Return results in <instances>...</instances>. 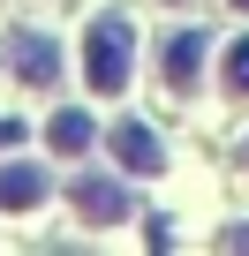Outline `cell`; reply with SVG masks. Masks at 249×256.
<instances>
[{
	"label": "cell",
	"instance_id": "cell-13",
	"mask_svg": "<svg viewBox=\"0 0 249 256\" xmlns=\"http://www.w3.org/2000/svg\"><path fill=\"white\" fill-rule=\"evenodd\" d=\"M174 8H181V0H174Z\"/></svg>",
	"mask_w": 249,
	"mask_h": 256
},
{
	"label": "cell",
	"instance_id": "cell-1",
	"mask_svg": "<svg viewBox=\"0 0 249 256\" xmlns=\"http://www.w3.org/2000/svg\"><path fill=\"white\" fill-rule=\"evenodd\" d=\"M83 76H91V90H106V98L129 83V23H121V16L91 23V38H83Z\"/></svg>",
	"mask_w": 249,
	"mask_h": 256
},
{
	"label": "cell",
	"instance_id": "cell-8",
	"mask_svg": "<svg viewBox=\"0 0 249 256\" xmlns=\"http://www.w3.org/2000/svg\"><path fill=\"white\" fill-rule=\"evenodd\" d=\"M226 90L249 98V38H234V53H226Z\"/></svg>",
	"mask_w": 249,
	"mask_h": 256
},
{
	"label": "cell",
	"instance_id": "cell-6",
	"mask_svg": "<svg viewBox=\"0 0 249 256\" xmlns=\"http://www.w3.org/2000/svg\"><path fill=\"white\" fill-rule=\"evenodd\" d=\"M91 136H98V120H91V113H76V106H61V113L46 120V144H53L61 158H76V151H91Z\"/></svg>",
	"mask_w": 249,
	"mask_h": 256
},
{
	"label": "cell",
	"instance_id": "cell-4",
	"mask_svg": "<svg viewBox=\"0 0 249 256\" xmlns=\"http://www.w3.org/2000/svg\"><path fill=\"white\" fill-rule=\"evenodd\" d=\"M8 53L23 60V83H53V76H61V46H53V38H38V30H16V38H8Z\"/></svg>",
	"mask_w": 249,
	"mask_h": 256
},
{
	"label": "cell",
	"instance_id": "cell-9",
	"mask_svg": "<svg viewBox=\"0 0 249 256\" xmlns=\"http://www.w3.org/2000/svg\"><path fill=\"white\" fill-rule=\"evenodd\" d=\"M16 136H23V120H0V151H8V144H16Z\"/></svg>",
	"mask_w": 249,
	"mask_h": 256
},
{
	"label": "cell",
	"instance_id": "cell-11",
	"mask_svg": "<svg viewBox=\"0 0 249 256\" xmlns=\"http://www.w3.org/2000/svg\"><path fill=\"white\" fill-rule=\"evenodd\" d=\"M241 166H249V144H241Z\"/></svg>",
	"mask_w": 249,
	"mask_h": 256
},
{
	"label": "cell",
	"instance_id": "cell-5",
	"mask_svg": "<svg viewBox=\"0 0 249 256\" xmlns=\"http://www.w3.org/2000/svg\"><path fill=\"white\" fill-rule=\"evenodd\" d=\"M113 151H121V166H136V174H159L166 166V151H159V136H151L144 120H121L113 128Z\"/></svg>",
	"mask_w": 249,
	"mask_h": 256
},
{
	"label": "cell",
	"instance_id": "cell-12",
	"mask_svg": "<svg viewBox=\"0 0 249 256\" xmlns=\"http://www.w3.org/2000/svg\"><path fill=\"white\" fill-rule=\"evenodd\" d=\"M234 8H249V0H234Z\"/></svg>",
	"mask_w": 249,
	"mask_h": 256
},
{
	"label": "cell",
	"instance_id": "cell-7",
	"mask_svg": "<svg viewBox=\"0 0 249 256\" xmlns=\"http://www.w3.org/2000/svg\"><path fill=\"white\" fill-rule=\"evenodd\" d=\"M38 204H46L38 166H0V211H38Z\"/></svg>",
	"mask_w": 249,
	"mask_h": 256
},
{
	"label": "cell",
	"instance_id": "cell-3",
	"mask_svg": "<svg viewBox=\"0 0 249 256\" xmlns=\"http://www.w3.org/2000/svg\"><path fill=\"white\" fill-rule=\"evenodd\" d=\"M196 76H204V30H174V38H166V90L189 98Z\"/></svg>",
	"mask_w": 249,
	"mask_h": 256
},
{
	"label": "cell",
	"instance_id": "cell-2",
	"mask_svg": "<svg viewBox=\"0 0 249 256\" xmlns=\"http://www.w3.org/2000/svg\"><path fill=\"white\" fill-rule=\"evenodd\" d=\"M129 211H136V196L121 188V181H106V174H83L76 181V218L83 226H121Z\"/></svg>",
	"mask_w": 249,
	"mask_h": 256
},
{
	"label": "cell",
	"instance_id": "cell-10",
	"mask_svg": "<svg viewBox=\"0 0 249 256\" xmlns=\"http://www.w3.org/2000/svg\"><path fill=\"white\" fill-rule=\"evenodd\" d=\"M226 248H249V226H234V234H226Z\"/></svg>",
	"mask_w": 249,
	"mask_h": 256
}]
</instances>
